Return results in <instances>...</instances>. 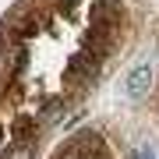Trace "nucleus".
Listing matches in <instances>:
<instances>
[{
    "label": "nucleus",
    "mask_w": 159,
    "mask_h": 159,
    "mask_svg": "<svg viewBox=\"0 0 159 159\" xmlns=\"http://www.w3.org/2000/svg\"><path fill=\"white\" fill-rule=\"evenodd\" d=\"M50 159H131V152L106 124H81L53 148Z\"/></svg>",
    "instance_id": "nucleus-1"
},
{
    "label": "nucleus",
    "mask_w": 159,
    "mask_h": 159,
    "mask_svg": "<svg viewBox=\"0 0 159 159\" xmlns=\"http://www.w3.org/2000/svg\"><path fill=\"white\" fill-rule=\"evenodd\" d=\"M152 81H156V71H152V64H138L134 71L124 78V92L131 99H142L148 96V89H152Z\"/></svg>",
    "instance_id": "nucleus-2"
},
{
    "label": "nucleus",
    "mask_w": 159,
    "mask_h": 159,
    "mask_svg": "<svg viewBox=\"0 0 159 159\" xmlns=\"http://www.w3.org/2000/svg\"><path fill=\"white\" fill-rule=\"evenodd\" d=\"M138 159H156V148H148V145H142V148H138Z\"/></svg>",
    "instance_id": "nucleus-3"
},
{
    "label": "nucleus",
    "mask_w": 159,
    "mask_h": 159,
    "mask_svg": "<svg viewBox=\"0 0 159 159\" xmlns=\"http://www.w3.org/2000/svg\"><path fill=\"white\" fill-rule=\"evenodd\" d=\"M156 53H159V39H156Z\"/></svg>",
    "instance_id": "nucleus-4"
}]
</instances>
